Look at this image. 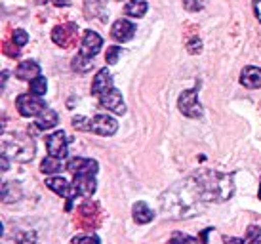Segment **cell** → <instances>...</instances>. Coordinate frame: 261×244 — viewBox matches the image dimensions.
Here are the masks:
<instances>
[{
  "mask_svg": "<svg viewBox=\"0 0 261 244\" xmlns=\"http://www.w3.org/2000/svg\"><path fill=\"white\" fill-rule=\"evenodd\" d=\"M92 67H94V59H88V58H84V56H80V54L73 59V69H74V71L88 72Z\"/></svg>",
  "mask_w": 261,
  "mask_h": 244,
  "instance_id": "cell-25",
  "label": "cell"
},
{
  "mask_svg": "<svg viewBox=\"0 0 261 244\" xmlns=\"http://www.w3.org/2000/svg\"><path fill=\"white\" fill-rule=\"evenodd\" d=\"M187 50L191 54H198V52L202 50V40L200 38H191L187 42Z\"/></svg>",
  "mask_w": 261,
  "mask_h": 244,
  "instance_id": "cell-32",
  "label": "cell"
},
{
  "mask_svg": "<svg viewBox=\"0 0 261 244\" xmlns=\"http://www.w3.org/2000/svg\"><path fill=\"white\" fill-rule=\"evenodd\" d=\"M198 88L200 86L183 90L181 95H179V101H177L179 111L189 118H200L202 116V105L198 103Z\"/></svg>",
  "mask_w": 261,
  "mask_h": 244,
  "instance_id": "cell-4",
  "label": "cell"
},
{
  "mask_svg": "<svg viewBox=\"0 0 261 244\" xmlns=\"http://www.w3.org/2000/svg\"><path fill=\"white\" fill-rule=\"evenodd\" d=\"M122 56V48H118V46H111L107 48V54H105V61L109 65H115L118 63V58Z\"/></svg>",
  "mask_w": 261,
  "mask_h": 244,
  "instance_id": "cell-28",
  "label": "cell"
},
{
  "mask_svg": "<svg viewBox=\"0 0 261 244\" xmlns=\"http://www.w3.org/2000/svg\"><path fill=\"white\" fill-rule=\"evenodd\" d=\"M244 244H261V229L257 225H250L248 227Z\"/></svg>",
  "mask_w": 261,
  "mask_h": 244,
  "instance_id": "cell-27",
  "label": "cell"
},
{
  "mask_svg": "<svg viewBox=\"0 0 261 244\" xmlns=\"http://www.w3.org/2000/svg\"><path fill=\"white\" fill-rule=\"evenodd\" d=\"M38 4H46V2H50V0H37Z\"/></svg>",
  "mask_w": 261,
  "mask_h": 244,
  "instance_id": "cell-39",
  "label": "cell"
},
{
  "mask_svg": "<svg viewBox=\"0 0 261 244\" xmlns=\"http://www.w3.org/2000/svg\"><path fill=\"white\" fill-rule=\"evenodd\" d=\"M63 170V162L59 160V158H54V157H48L42 160V164H40V172L44 174H58Z\"/></svg>",
  "mask_w": 261,
  "mask_h": 244,
  "instance_id": "cell-23",
  "label": "cell"
},
{
  "mask_svg": "<svg viewBox=\"0 0 261 244\" xmlns=\"http://www.w3.org/2000/svg\"><path fill=\"white\" fill-rule=\"evenodd\" d=\"M170 244H200V240L195 237H189L185 233H179V231H175L172 238H170Z\"/></svg>",
  "mask_w": 261,
  "mask_h": 244,
  "instance_id": "cell-26",
  "label": "cell"
},
{
  "mask_svg": "<svg viewBox=\"0 0 261 244\" xmlns=\"http://www.w3.org/2000/svg\"><path fill=\"white\" fill-rule=\"evenodd\" d=\"M46 187L48 189H51L56 194H59V197H65L67 199V210L73 208V185L69 183V181L65 180V178H61V176H56V178H48L46 180Z\"/></svg>",
  "mask_w": 261,
  "mask_h": 244,
  "instance_id": "cell-9",
  "label": "cell"
},
{
  "mask_svg": "<svg viewBox=\"0 0 261 244\" xmlns=\"http://www.w3.org/2000/svg\"><path fill=\"white\" fill-rule=\"evenodd\" d=\"M46 90H48V82H46V79H44L42 75L37 77L35 80H31V93H33V95L42 97L44 93H46Z\"/></svg>",
  "mask_w": 261,
  "mask_h": 244,
  "instance_id": "cell-24",
  "label": "cell"
},
{
  "mask_svg": "<svg viewBox=\"0 0 261 244\" xmlns=\"http://www.w3.org/2000/svg\"><path fill=\"white\" fill-rule=\"evenodd\" d=\"M118 130V122L109 115H95L88 122V132H94L97 136H113Z\"/></svg>",
  "mask_w": 261,
  "mask_h": 244,
  "instance_id": "cell-7",
  "label": "cell"
},
{
  "mask_svg": "<svg viewBox=\"0 0 261 244\" xmlns=\"http://www.w3.org/2000/svg\"><path fill=\"white\" fill-rule=\"evenodd\" d=\"M134 219L138 223H149L154 219V212L147 206V202H136L134 204Z\"/></svg>",
  "mask_w": 261,
  "mask_h": 244,
  "instance_id": "cell-20",
  "label": "cell"
},
{
  "mask_svg": "<svg viewBox=\"0 0 261 244\" xmlns=\"http://www.w3.org/2000/svg\"><path fill=\"white\" fill-rule=\"evenodd\" d=\"M2 155L17 162H29L35 157V141L23 134H4L2 136Z\"/></svg>",
  "mask_w": 261,
  "mask_h": 244,
  "instance_id": "cell-3",
  "label": "cell"
},
{
  "mask_svg": "<svg viewBox=\"0 0 261 244\" xmlns=\"http://www.w3.org/2000/svg\"><path fill=\"white\" fill-rule=\"evenodd\" d=\"M46 149H48L50 157L63 160L67 157V153H69V141H67L65 132L59 130V132H54V134L46 137Z\"/></svg>",
  "mask_w": 261,
  "mask_h": 244,
  "instance_id": "cell-6",
  "label": "cell"
},
{
  "mask_svg": "<svg viewBox=\"0 0 261 244\" xmlns=\"http://www.w3.org/2000/svg\"><path fill=\"white\" fill-rule=\"evenodd\" d=\"M95 178L94 176H74L73 181V194H80V197H92L95 193Z\"/></svg>",
  "mask_w": 261,
  "mask_h": 244,
  "instance_id": "cell-13",
  "label": "cell"
},
{
  "mask_svg": "<svg viewBox=\"0 0 261 244\" xmlns=\"http://www.w3.org/2000/svg\"><path fill=\"white\" fill-rule=\"evenodd\" d=\"M0 160H2V172H6V170H8V157H6V155H2V157H0Z\"/></svg>",
  "mask_w": 261,
  "mask_h": 244,
  "instance_id": "cell-38",
  "label": "cell"
},
{
  "mask_svg": "<svg viewBox=\"0 0 261 244\" xmlns=\"http://www.w3.org/2000/svg\"><path fill=\"white\" fill-rule=\"evenodd\" d=\"M118 2H120V0H118Z\"/></svg>",
  "mask_w": 261,
  "mask_h": 244,
  "instance_id": "cell-41",
  "label": "cell"
},
{
  "mask_svg": "<svg viewBox=\"0 0 261 244\" xmlns=\"http://www.w3.org/2000/svg\"><path fill=\"white\" fill-rule=\"evenodd\" d=\"M59 122V116L56 111H51V109H46L42 115H38V120H37V128L38 130H51L56 128Z\"/></svg>",
  "mask_w": 261,
  "mask_h": 244,
  "instance_id": "cell-19",
  "label": "cell"
},
{
  "mask_svg": "<svg viewBox=\"0 0 261 244\" xmlns=\"http://www.w3.org/2000/svg\"><path fill=\"white\" fill-rule=\"evenodd\" d=\"M76 29V25H73V23H69V25H61V27H56L54 29V33H51V38H54V42L59 44V46H65L67 40H69V33H74Z\"/></svg>",
  "mask_w": 261,
  "mask_h": 244,
  "instance_id": "cell-21",
  "label": "cell"
},
{
  "mask_svg": "<svg viewBox=\"0 0 261 244\" xmlns=\"http://www.w3.org/2000/svg\"><path fill=\"white\" fill-rule=\"evenodd\" d=\"M15 107L19 111L21 116H38L46 111V101L38 95H33V93H21L17 100H15Z\"/></svg>",
  "mask_w": 261,
  "mask_h": 244,
  "instance_id": "cell-5",
  "label": "cell"
},
{
  "mask_svg": "<svg viewBox=\"0 0 261 244\" xmlns=\"http://www.w3.org/2000/svg\"><path fill=\"white\" fill-rule=\"evenodd\" d=\"M103 46V38L95 31H86L82 36V44H80V56H84L88 59H94V56L99 54Z\"/></svg>",
  "mask_w": 261,
  "mask_h": 244,
  "instance_id": "cell-8",
  "label": "cell"
},
{
  "mask_svg": "<svg viewBox=\"0 0 261 244\" xmlns=\"http://www.w3.org/2000/svg\"><path fill=\"white\" fill-rule=\"evenodd\" d=\"M113 88V77L107 69H99L92 82V95H103Z\"/></svg>",
  "mask_w": 261,
  "mask_h": 244,
  "instance_id": "cell-15",
  "label": "cell"
},
{
  "mask_svg": "<svg viewBox=\"0 0 261 244\" xmlns=\"http://www.w3.org/2000/svg\"><path fill=\"white\" fill-rule=\"evenodd\" d=\"M17 244H37V235L35 233H25V235L19 237Z\"/></svg>",
  "mask_w": 261,
  "mask_h": 244,
  "instance_id": "cell-33",
  "label": "cell"
},
{
  "mask_svg": "<svg viewBox=\"0 0 261 244\" xmlns=\"http://www.w3.org/2000/svg\"><path fill=\"white\" fill-rule=\"evenodd\" d=\"M259 199H261V185H259Z\"/></svg>",
  "mask_w": 261,
  "mask_h": 244,
  "instance_id": "cell-40",
  "label": "cell"
},
{
  "mask_svg": "<svg viewBox=\"0 0 261 244\" xmlns=\"http://www.w3.org/2000/svg\"><path fill=\"white\" fill-rule=\"evenodd\" d=\"M84 14L88 19H107V0H84Z\"/></svg>",
  "mask_w": 261,
  "mask_h": 244,
  "instance_id": "cell-14",
  "label": "cell"
},
{
  "mask_svg": "<svg viewBox=\"0 0 261 244\" xmlns=\"http://www.w3.org/2000/svg\"><path fill=\"white\" fill-rule=\"evenodd\" d=\"M136 35V25L128 19H116L115 25L111 27V36L116 42H128Z\"/></svg>",
  "mask_w": 261,
  "mask_h": 244,
  "instance_id": "cell-12",
  "label": "cell"
},
{
  "mask_svg": "<svg viewBox=\"0 0 261 244\" xmlns=\"http://www.w3.org/2000/svg\"><path fill=\"white\" fill-rule=\"evenodd\" d=\"M27 40H29V35H27L25 31L17 29L14 33V44H15V46H25V44H27Z\"/></svg>",
  "mask_w": 261,
  "mask_h": 244,
  "instance_id": "cell-31",
  "label": "cell"
},
{
  "mask_svg": "<svg viewBox=\"0 0 261 244\" xmlns=\"http://www.w3.org/2000/svg\"><path fill=\"white\" fill-rule=\"evenodd\" d=\"M202 204L204 199L200 194V189H198L195 176L175 183L174 187H170L166 193L160 197L162 214L172 217V219L193 217V215H196L202 210Z\"/></svg>",
  "mask_w": 261,
  "mask_h": 244,
  "instance_id": "cell-1",
  "label": "cell"
},
{
  "mask_svg": "<svg viewBox=\"0 0 261 244\" xmlns=\"http://www.w3.org/2000/svg\"><path fill=\"white\" fill-rule=\"evenodd\" d=\"M15 77L19 80H35L37 77H40V67H38L37 61H23L19 63V67L15 69Z\"/></svg>",
  "mask_w": 261,
  "mask_h": 244,
  "instance_id": "cell-17",
  "label": "cell"
},
{
  "mask_svg": "<svg viewBox=\"0 0 261 244\" xmlns=\"http://www.w3.org/2000/svg\"><path fill=\"white\" fill-rule=\"evenodd\" d=\"M254 12H255V17L261 21V0H254Z\"/></svg>",
  "mask_w": 261,
  "mask_h": 244,
  "instance_id": "cell-35",
  "label": "cell"
},
{
  "mask_svg": "<svg viewBox=\"0 0 261 244\" xmlns=\"http://www.w3.org/2000/svg\"><path fill=\"white\" fill-rule=\"evenodd\" d=\"M56 6H69L71 4V0H51Z\"/></svg>",
  "mask_w": 261,
  "mask_h": 244,
  "instance_id": "cell-36",
  "label": "cell"
},
{
  "mask_svg": "<svg viewBox=\"0 0 261 244\" xmlns=\"http://www.w3.org/2000/svg\"><path fill=\"white\" fill-rule=\"evenodd\" d=\"M21 185L19 183H15V181H6L4 185H2V191H0V199H2V202H6V204H10V202H15L21 199Z\"/></svg>",
  "mask_w": 261,
  "mask_h": 244,
  "instance_id": "cell-18",
  "label": "cell"
},
{
  "mask_svg": "<svg viewBox=\"0 0 261 244\" xmlns=\"http://www.w3.org/2000/svg\"><path fill=\"white\" fill-rule=\"evenodd\" d=\"M99 103H101V107L109 109V111H113L116 115H124V113H126L122 93L118 92L116 88H111L109 92H105L103 95H99Z\"/></svg>",
  "mask_w": 261,
  "mask_h": 244,
  "instance_id": "cell-11",
  "label": "cell"
},
{
  "mask_svg": "<svg viewBox=\"0 0 261 244\" xmlns=\"http://www.w3.org/2000/svg\"><path fill=\"white\" fill-rule=\"evenodd\" d=\"M240 82L242 86L250 88V90H255V88H261V69L259 67H244V71L240 75Z\"/></svg>",
  "mask_w": 261,
  "mask_h": 244,
  "instance_id": "cell-16",
  "label": "cell"
},
{
  "mask_svg": "<svg viewBox=\"0 0 261 244\" xmlns=\"http://www.w3.org/2000/svg\"><path fill=\"white\" fill-rule=\"evenodd\" d=\"M183 6L189 12H198V10H202L206 6V0H183Z\"/></svg>",
  "mask_w": 261,
  "mask_h": 244,
  "instance_id": "cell-30",
  "label": "cell"
},
{
  "mask_svg": "<svg viewBox=\"0 0 261 244\" xmlns=\"http://www.w3.org/2000/svg\"><path fill=\"white\" fill-rule=\"evenodd\" d=\"M223 242L225 244H244V240L237 237H223Z\"/></svg>",
  "mask_w": 261,
  "mask_h": 244,
  "instance_id": "cell-34",
  "label": "cell"
},
{
  "mask_svg": "<svg viewBox=\"0 0 261 244\" xmlns=\"http://www.w3.org/2000/svg\"><path fill=\"white\" fill-rule=\"evenodd\" d=\"M97 162L92 160V158H82V157H74L67 162V170L74 176H95L97 174Z\"/></svg>",
  "mask_w": 261,
  "mask_h": 244,
  "instance_id": "cell-10",
  "label": "cell"
},
{
  "mask_svg": "<svg viewBox=\"0 0 261 244\" xmlns=\"http://www.w3.org/2000/svg\"><path fill=\"white\" fill-rule=\"evenodd\" d=\"M147 10H149V6H147L145 0H132L124 8L126 15H130V17H143L147 14Z\"/></svg>",
  "mask_w": 261,
  "mask_h": 244,
  "instance_id": "cell-22",
  "label": "cell"
},
{
  "mask_svg": "<svg viewBox=\"0 0 261 244\" xmlns=\"http://www.w3.org/2000/svg\"><path fill=\"white\" fill-rule=\"evenodd\" d=\"M212 233V229H206L202 231V237H200V244H206V240H208V235Z\"/></svg>",
  "mask_w": 261,
  "mask_h": 244,
  "instance_id": "cell-37",
  "label": "cell"
},
{
  "mask_svg": "<svg viewBox=\"0 0 261 244\" xmlns=\"http://www.w3.org/2000/svg\"><path fill=\"white\" fill-rule=\"evenodd\" d=\"M73 244H99L97 235H79L73 238Z\"/></svg>",
  "mask_w": 261,
  "mask_h": 244,
  "instance_id": "cell-29",
  "label": "cell"
},
{
  "mask_svg": "<svg viewBox=\"0 0 261 244\" xmlns=\"http://www.w3.org/2000/svg\"><path fill=\"white\" fill-rule=\"evenodd\" d=\"M195 180L198 183V189H200L204 202L227 201L234 193L232 176H227V174L200 172V174H195Z\"/></svg>",
  "mask_w": 261,
  "mask_h": 244,
  "instance_id": "cell-2",
  "label": "cell"
}]
</instances>
